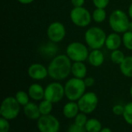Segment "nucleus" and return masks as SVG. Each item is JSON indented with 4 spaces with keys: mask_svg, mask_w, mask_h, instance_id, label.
<instances>
[{
    "mask_svg": "<svg viewBox=\"0 0 132 132\" xmlns=\"http://www.w3.org/2000/svg\"><path fill=\"white\" fill-rule=\"evenodd\" d=\"M71 60L67 54L56 55L53 57L47 67L49 76L56 81L63 80L71 72Z\"/></svg>",
    "mask_w": 132,
    "mask_h": 132,
    "instance_id": "obj_1",
    "label": "nucleus"
},
{
    "mask_svg": "<svg viewBox=\"0 0 132 132\" xmlns=\"http://www.w3.org/2000/svg\"><path fill=\"white\" fill-rule=\"evenodd\" d=\"M86 89L84 79L73 77L70 79L64 86L65 96L70 101H77L86 93Z\"/></svg>",
    "mask_w": 132,
    "mask_h": 132,
    "instance_id": "obj_2",
    "label": "nucleus"
},
{
    "mask_svg": "<svg viewBox=\"0 0 132 132\" xmlns=\"http://www.w3.org/2000/svg\"><path fill=\"white\" fill-rule=\"evenodd\" d=\"M129 17L121 9L113 11L109 16V25L114 32L121 33L128 30Z\"/></svg>",
    "mask_w": 132,
    "mask_h": 132,
    "instance_id": "obj_3",
    "label": "nucleus"
},
{
    "mask_svg": "<svg viewBox=\"0 0 132 132\" xmlns=\"http://www.w3.org/2000/svg\"><path fill=\"white\" fill-rule=\"evenodd\" d=\"M85 41L92 49H101L105 45L107 35L105 32L98 26H92L85 33Z\"/></svg>",
    "mask_w": 132,
    "mask_h": 132,
    "instance_id": "obj_4",
    "label": "nucleus"
},
{
    "mask_svg": "<svg viewBox=\"0 0 132 132\" xmlns=\"http://www.w3.org/2000/svg\"><path fill=\"white\" fill-rule=\"evenodd\" d=\"M20 106L15 97L8 96L5 98L1 105V117L9 121L16 118L20 112Z\"/></svg>",
    "mask_w": 132,
    "mask_h": 132,
    "instance_id": "obj_5",
    "label": "nucleus"
},
{
    "mask_svg": "<svg viewBox=\"0 0 132 132\" xmlns=\"http://www.w3.org/2000/svg\"><path fill=\"white\" fill-rule=\"evenodd\" d=\"M67 55L73 61H84L88 58L89 51L87 46L80 42L70 43L66 50Z\"/></svg>",
    "mask_w": 132,
    "mask_h": 132,
    "instance_id": "obj_6",
    "label": "nucleus"
},
{
    "mask_svg": "<svg viewBox=\"0 0 132 132\" xmlns=\"http://www.w3.org/2000/svg\"><path fill=\"white\" fill-rule=\"evenodd\" d=\"M70 19L72 23L79 27H86L92 19V15L88 9L81 7H73L70 11Z\"/></svg>",
    "mask_w": 132,
    "mask_h": 132,
    "instance_id": "obj_7",
    "label": "nucleus"
},
{
    "mask_svg": "<svg viewBox=\"0 0 132 132\" xmlns=\"http://www.w3.org/2000/svg\"><path fill=\"white\" fill-rule=\"evenodd\" d=\"M77 103L80 112L89 114L96 110L98 105V97L95 93L87 92L77 100Z\"/></svg>",
    "mask_w": 132,
    "mask_h": 132,
    "instance_id": "obj_8",
    "label": "nucleus"
},
{
    "mask_svg": "<svg viewBox=\"0 0 132 132\" xmlns=\"http://www.w3.org/2000/svg\"><path fill=\"white\" fill-rule=\"evenodd\" d=\"M60 123L52 114L41 115L37 120V128L40 132H59Z\"/></svg>",
    "mask_w": 132,
    "mask_h": 132,
    "instance_id": "obj_9",
    "label": "nucleus"
},
{
    "mask_svg": "<svg viewBox=\"0 0 132 132\" xmlns=\"http://www.w3.org/2000/svg\"><path fill=\"white\" fill-rule=\"evenodd\" d=\"M64 96V86L58 82H51L45 88L44 99L50 101L53 103H59L60 100H62Z\"/></svg>",
    "mask_w": 132,
    "mask_h": 132,
    "instance_id": "obj_10",
    "label": "nucleus"
},
{
    "mask_svg": "<svg viewBox=\"0 0 132 132\" xmlns=\"http://www.w3.org/2000/svg\"><path fill=\"white\" fill-rule=\"evenodd\" d=\"M46 35L49 40L53 43L62 41L66 36V28L60 22H53L50 24L46 30Z\"/></svg>",
    "mask_w": 132,
    "mask_h": 132,
    "instance_id": "obj_11",
    "label": "nucleus"
},
{
    "mask_svg": "<svg viewBox=\"0 0 132 132\" xmlns=\"http://www.w3.org/2000/svg\"><path fill=\"white\" fill-rule=\"evenodd\" d=\"M29 76L34 80H43L48 75V68L40 63H33L28 68Z\"/></svg>",
    "mask_w": 132,
    "mask_h": 132,
    "instance_id": "obj_12",
    "label": "nucleus"
},
{
    "mask_svg": "<svg viewBox=\"0 0 132 132\" xmlns=\"http://www.w3.org/2000/svg\"><path fill=\"white\" fill-rule=\"evenodd\" d=\"M28 93L29 97L35 101H41L44 99L45 89L38 83H33L29 86L28 89Z\"/></svg>",
    "mask_w": 132,
    "mask_h": 132,
    "instance_id": "obj_13",
    "label": "nucleus"
},
{
    "mask_svg": "<svg viewBox=\"0 0 132 132\" xmlns=\"http://www.w3.org/2000/svg\"><path fill=\"white\" fill-rule=\"evenodd\" d=\"M23 113L25 116L30 120H38L41 117L39 105L33 102H29L23 107Z\"/></svg>",
    "mask_w": 132,
    "mask_h": 132,
    "instance_id": "obj_14",
    "label": "nucleus"
},
{
    "mask_svg": "<svg viewBox=\"0 0 132 132\" xmlns=\"http://www.w3.org/2000/svg\"><path fill=\"white\" fill-rule=\"evenodd\" d=\"M122 44V38L118 34V33L114 32L107 36L105 41L106 47L110 51H114L118 49Z\"/></svg>",
    "mask_w": 132,
    "mask_h": 132,
    "instance_id": "obj_15",
    "label": "nucleus"
},
{
    "mask_svg": "<svg viewBox=\"0 0 132 132\" xmlns=\"http://www.w3.org/2000/svg\"><path fill=\"white\" fill-rule=\"evenodd\" d=\"M80 108L76 101H70L67 103L63 108V116L67 119H74L79 114Z\"/></svg>",
    "mask_w": 132,
    "mask_h": 132,
    "instance_id": "obj_16",
    "label": "nucleus"
},
{
    "mask_svg": "<svg viewBox=\"0 0 132 132\" xmlns=\"http://www.w3.org/2000/svg\"><path fill=\"white\" fill-rule=\"evenodd\" d=\"M87 60L92 66L99 67L104 61V55L100 49H94L89 53Z\"/></svg>",
    "mask_w": 132,
    "mask_h": 132,
    "instance_id": "obj_17",
    "label": "nucleus"
},
{
    "mask_svg": "<svg viewBox=\"0 0 132 132\" xmlns=\"http://www.w3.org/2000/svg\"><path fill=\"white\" fill-rule=\"evenodd\" d=\"M71 73L73 75L78 79H84L86 78L87 68L84 61H73L71 67Z\"/></svg>",
    "mask_w": 132,
    "mask_h": 132,
    "instance_id": "obj_18",
    "label": "nucleus"
},
{
    "mask_svg": "<svg viewBox=\"0 0 132 132\" xmlns=\"http://www.w3.org/2000/svg\"><path fill=\"white\" fill-rule=\"evenodd\" d=\"M120 70L125 76L132 78V56L125 57L120 65Z\"/></svg>",
    "mask_w": 132,
    "mask_h": 132,
    "instance_id": "obj_19",
    "label": "nucleus"
},
{
    "mask_svg": "<svg viewBox=\"0 0 132 132\" xmlns=\"http://www.w3.org/2000/svg\"><path fill=\"white\" fill-rule=\"evenodd\" d=\"M84 128L87 132H100L103 128L101 121L96 118L88 119Z\"/></svg>",
    "mask_w": 132,
    "mask_h": 132,
    "instance_id": "obj_20",
    "label": "nucleus"
},
{
    "mask_svg": "<svg viewBox=\"0 0 132 132\" xmlns=\"http://www.w3.org/2000/svg\"><path fill=\"white\" fill-rule=\"evenodd\" d=\"M40 51L43 53V54H45L47 56L50 55V56H53L55 54H56V52L58 51V47L56 45V43H53L51 41L50 43L45 44L42 47Z\"/></svg>",
    "mask_w": 132,
    "mask_h": 132,
    "instance_id": "obj_21",
    "label": "nucleus"
},
{
    "mask_svg": "<svg viewBox=\"0 0 132 132\" xmlns=\"http://www.w3.org/2000/svg\"><path fill=\"white\" fill-rule=\"evenodd\" d=\"M39 109L41 115H47L50 114L53 110V103L44 99L40 101L39 104Z\"/></svg>",
    "mask_w": 132,
    "mask_h": 132,
    "instance_id": "obj_22",
    "label": "nucleus"
},
{
    "mask_svg": "<svg viewBox=\"0 0 132 132\" xmlns=\"http://www.w3.org/2000/svg\"><path fill=\"white\" fill-rule=\"evenodd\" d=\"M107 16V13L105 11V9H101V8H96L92 14V18L94 21L96 23H102L105 20Z\"/></svg>",
    "mask_w": 132,
    "mask_h": 132,
    "instance_id": "obj_23",
    "label": "nucleus"
},
{
    "mask_svg": "<svg viewBox=\"0 0 132 132\" xmlns=\"http://www.w3.org/2000/svg\"><path fill=\"white\" fill-rule=\"evenodd\" d=\"M125 58V55L124 52L119 49L112 51V52L111 54V60L114 64L120 65Z\"/></svg>",
    "mask_w": 132,
    "mask_h": 132,
    "instance_id": "obj_24",
    "label": "nucleus"
},
{
    "mask_svg": "<svg viewBox=\"0 0 132 132\" xmlns=\"http://www.w3.org/2000/svg\"><path fill=\"white\" fill-rule=\"evenodd\" d=\"M15 98L16 99V100L18 101V103L24 107L26 106L27 103H29V93H26L25 91H22V90H20V91H18L16 93H15Z\"/></svg>",
    "mask_w": 132,
    "mask_h": 132,
    "instance_id": "obj_25",
    "label": "nucleus"
},
{
    "mask_svg": "<svg viewBox=\"0 0 132 132\" xmlns=\"http://www.w3.org/2000/svg\"><path fill=\"white\" fill-rule=\"evenodd\" d=\"M123 117L127 124L132 126V102L128 103L125 106V111Z\"/></svg>",
    "mask_w": 132,
    "mask_h": 132,
    "instance_id": "obj_26",
    "label": "nucleus"
},
{
    "mask_svg": "<svg viewBox=\"0 0 132 132\" xmlns=\"http://www.w3.org/2000/svg\"><path fill=\"white\" fill-rule=\"evenodd\" d=\"M122 43L124 46L129 51H132V32L131 31H126L124 33L122 37Z\"/></svg>",
    "mask_w": 132,
    "mask_h": 132,
    "instance_id": "obj_27",
    "label": "nucleus"
},
{
    "mask_svg": "<svg viewBox=\"0 0 132 132\" xmlns=\"http://www.w3.org/2000/svg\"><path fill=\"white\" fill-rule=\"evenodd\" d=\"M87 114L83 113V112H80L74 118V123L79 126H82V127H84L87 121Z\"/></svg>",
    "mask_w": 132,
    "mask_h": 132,
    "instance_id": "obj_28",
    "label": "nucleus"
},
{
    "mask_svg": "<svg viewBox=\"0 0 132 132\" xmlns=\"http://www.w3.org/2000/svg\"><path fill=\"white\" fill-rule=\"evenodd\" d=\"M10 129V124L9 120L1 117L0 119V132H9Z\"/></svg>",
    "mask_w": 132,
    "mask_h": 132,
    "instance_id": "obj_29",
    "label": "nucleus"
},
{
    "mask_svg": "<svg viewBox=\"0 0 132 132\" xmlns=\"http://www.w3.org/2000/svg\"><path fill=\"white\" fill-rule=\"evenodd\" d=\"M125 111V106L121 104H116L112 108V112L116 116H123Z\"/></svg>",
    "mask_w": 132,
    "mask_h": 132,
    "instance_id": "obj_30",
    "label": "nucleus"
},
{
    "mask_svg": "<svg viewBox=\"0 0 132 132\" xmlns=\"http://www.w3.org/2000/svg\"><path fill=\"white\" fill-rule=\"evenodd\" d=\"M67 132H87V131L84 127L79 126L74 123L69 126Z\"/></svg>",
    "mask_w": 132,
    "mask_h": 132,
    "instance_id": "obj_31",
    "label": "nucleus"
},
{
    "mask_svg": "<svg viewBox=\"0 0 132 132\" xmlns=\"http://www.w3.org/2000/svg\"><path fill=\"white\" fill-rule=\"evenodd\" d=\"M110 0H93V3L96 8H101L105 9L108 4Z\"/></svg>",
    "mask_w": 132,
    "mask_h": 132,
    "instance_id": "obj_32",
    "label": "nucleus"
},
{
    "mask_svg": "<svg viewBox=\"0 0 132 132\" xmlns=\"http://www.w3.org/2000/svg\"><path fill=\"white\" fill-rule=\"evenodd\" d=\"M84 81L87 87H92L95 83V80L93 77H86L84 79Z\"/></svg>",
    "mask_w": 132,
    "mask_h": 132,
    "instance_id": "obj_33",
    "label": "nucleus"
},
{
    "mask_svg": "<svg viewBox=\"0 0 132 132\" xmlns=\"http://www.w3.org/2000/svg\"><path fill=\"white\" fill-rule=\"evenodd\" d=\"M73 7H81L84 5L85 0H70Z\"/></svg>",
    "mask_w": 132,
    "mask_h": 132,
    "instance_id": "obj_34",
    "label": "nucleus"
},
{
    "mask_svg": "<svg viewBox=\"0 0 132 132\" xmlns=\"http://www.w3.org/2000/svg\"><path fill=\"white\" fill-rule=\"evenodd\" d=\"M19 3L21 4H24V5H27V4H30L32 2H34L35 0H17Z\"/></svg>",
    "mask_w": 132,
    "mask_h": 132,
    "instance_id": "obj_35",
    "label": "nucleus"
},
{
    "mask_svg": "<svg viewBox=\"0 0 132 132\" xmlns=\"http://www.w3.org/2000/svg\"><path fill=\"white\" fill-rule=\"evenodd\" d=\"M128 16H130V18L132 19V3L130 5L129 9H128Z\"/></svg>",
    "mask_w": 132,
    "mask_h": 132,
    "instance_id": "obj_36",
    "label": "nucleus"
},
{
    "mask_svg": "<svg viewBox=\"0 0 132 132\" xmlns=\"http://www.w3.org/2000/svg\"><path fill=\"white\" fill-rule=\"evenodd\" d=\"M100 132H112V131L109 128H103Z\"/></svg>",
    "mask_w": 132,
    "mask_h": 132,
    "instance_id": "obj_37",
    "label": "nucleus"
},
{
    "mask_svg": "<svg viewBox=\"0 0 132 132\" xmlns=\"http://www.w3.org/2000/svg\"><path fill=\"white\" fill-rule=\"evenodd\" d=\"M128 30L132 32V21H130L129 23V26H128Z\"/></svg>",
    "mask_w": 132,
    "mask_h": 132,
    "instance_id": "obj_38",
    "label": "nucleus"
},
{
    "mask_svg": "<svg viewBox=\"0 0 132 132\" xmlns=\"http://www.w3.org/2000/svg\"><path fill=\"white\" fill-rule=\"evenodd\" d=\"M130 95H131V97L132 99V85L131 86V88H130Z\"/></svg>",
    "mask_w": 132,
    "mask_h": 132,
    "instance_id": "obj_39",
    "label": "nucleus"
},
{
    "mask_svg": "<svg viewBox=\"0 0 132 132\" xmlns=\"http://www.w3.org/2000/svg\"><path fill=\"white\" fill-rule=\"evenodd\" d=\"M38 132H40V131H38Z\"/></svg>",
    "mask_w": 132,
    "mask_h": 132,
    "instance_id": "obj_40",
    "label": "nucleus"
}]
</instances>
